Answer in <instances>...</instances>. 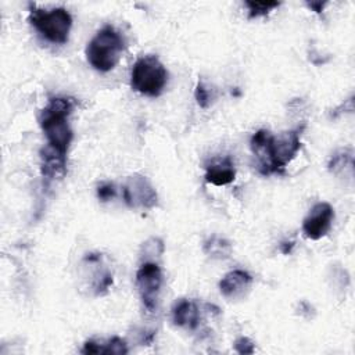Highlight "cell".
Returning <instances> with one entry per match:
<instances>
[{"mask_svg": "<svg viewBox=\"0 0 355 355\" xmlns=\"http://www.w3.org/2000/svg\"><path fill=\"white\" fill-rule=\"evenodd\" d=\"M329 171L337 176H349L352 178L354 171V153L351 148H341L334 153L329 161Z\"/></svg>", "mask_w": 355, "mask_h": 355, "instance_id": "cell-15", "label": "cell"}, {"mask_svg": "<svg viewBox=\"0 0 355 355\" xmlns=\"http://www.w3.org/2000/svg\"><path fill=\"white\" fill-rule=\"evenodd\" d=\"M305 123L291 130L272 135L266 129L257 130L251 137V150L258 158L259 173L268 176L272 173H284L286 166L295 158L301 148V135Z\"/></svg>", "mask_w": 355, "mask_h": 355, "instance_id": "cell-1", "label": "cell"}, {"mask_svg": "<svg viewBox=\"0 0 355 355\" xmlns=\"http://www.w3.org/2000/svg\"><path fill=\"white\" fill-rule=\"evenodd\" d=\"M125 47L123 35L112 25H105L87 43L86 58L96 71L108 72L119 62Z\"/></svg>", "mask_w": 355, "mask_h": 355, "instance_id": "cell-3", "label": "cell"}, {"mask_svg": "<svg viewBox=\"0 0 355 355\" xmlns=\"http://www.w3.org/2000/svg\"><path fill=\"white\" fill-rule=\"evenodd\" d=\"M194 97L197 100V104L201 108H208L215 98V92H214V89L209 87V85L205 80L198 79L196 90H194Z\"/></svg>", "mask_w": 355, "mask_h": 355, "instance_id": "cell-19", "label": "cell"}, {"mask_svg": "<svg viewBox=\"0 0 355 355\" xmlns=\"http://www.w3.org/2000/svg\"><path fill=\"white\" fill-rule=\"evenodd\" d=\"M204 252L215 259H225L229 258V255L232 254V245L227 240L218 237V236H212L209 237L205 243H204Z\"/></svg>", "mask_w": 355, "mask_h": 355, "instance_id": "cell-16", "label": "cell"}, {"mask_svg": "<svg viewBox=\"0 0 355 355\" xmlns=\"http://www.w3.org/2000/svg\"><path fill=\"white\" fill-rule=\"evenodd\" d=\"M162 282V270L155 262H143L136 272V287L140 301L143 308L150 313L157 308Z\"/></svg>", "mask_w": 355, "mask_h": 355, "instance_id": "cell-6", "label": "cell"}, {"mask_svg": "<svg viewBox=\"0 0 355 355\" xmlns=\"http://www.w3.org/2000/svg\"><path fill=\"white\" fill-rule=\"evenodd\" d=\"M82 354H114V355H125L128 354V344L125 340L121 337H111L105 341H94V340H87L83 344V348L80 349Z\"/></svg>", "mask_w": 355, "mask_h": 355, "instance_id": "cell-14", "label": "cell"}, {"mask_svg": "<svg viewBox=\"0 0 355 355\" xmlns=\"http://www.w3.org/2000/svg\"><path fill=\"white\" fill-rule=\"evenodd\" d=\"M236 168L230 158H223L205 166V180L214 186H225L234 180Z\"/></svg>", "mask_w": 355, "mask_h": 355, "instance_id": "cell-13", "label": "cell"}, {"mask_svg": "<svg viewBox=\"0 0 355 355\" xmlns=\"http://www.w3.org/2000/svg\"><path fill=\"white\" fill-rule=\"evenodd\" d=\"M83 268L90 276V290L94 297H100L108 293L112 286V273L103 265V255L98 252L86 254L83 258Z\"/></svg>", "mask_w": 355, "mask_h": 355, "instance_id": "cell-9", "label": "cell"}, {"mask_svg": "<svg viewBox=\"0 0 355 355\" xmlns=\"http://www.w3.org/2000/svg\"><path fill=\"white\" fill-rule=\"evenodd\" d=\"M164 252V241L159 237H150L141 245L140 257L143 262H153L151 258H159Z\"/></svg>", "mask_w": 355, "mask_h": 355, "instance_id": "cell-18", "label": "cell"}, {"mask_svg": "<svg viewBox=\"0 0 355 355\" xmlns=\"http://www.w3.org/2000/svg\"><path fill=\"white\" fill-rule=\"evenodd\" d=\"M334 220V209L326 202H318L312 207L302 222V232L311 240H319L326 236Z\"/></svg>", "mask_w": 355, "mask_h": 355, "instance_id": "cell-8", "label": "cell"}, {"mask_svg": "<svg viewBox=\"0 0 355 355\" xmlns=\"http://www.w3.org/2000/svg\"><path fill=\"white\" fill-rule=\"evenodd\" d=\"M123 200L130 208L151 209L158 205V194L150 180L140 175H130L122 187Z\"/></svg>", "mask_w": 355, "mask_h": 355, "instance_id": "cell-7", "label": "cell"}, {"mask_svg": "<svg viewBox=\"0 0 355 355\" xmlns=\"http://www.w3.org/2000/svg\"><path fill=\"white\" fill-rule=\"evenodd\" d=\"M116 196V187L111 182H104L97 186V197L101 201H110Z\"/></svg>", "mask_w": 355, "mask_h": 355, "instance_id": "cell-20", "label": "cell"}, {"mask_svg": "<svg viewBox=\"0 0 355 355\" xmlns=\"http://www.w3.org/2000/svg\"><path fill=\"white\" fill-rule=\"evenodd\" d=\"M247 10H248V18H258V17H265L275 8L280 6V1H272V0H248L244 3Z\"/></svg>", "mask_w": 355, "mask_h": 355, "instance_id": "cell-17", "label": "cell"}, {"mask_svg": "<svg viewBox=\"0 0 355 355\" xmlns=\"http://www.w3.org/2000/svg\"><path fill=\"white\" fill-rule=\"evenodd\" d=\"M306 6H308L311 10H313L315 12H320V11H323V7L326 6V3H322V1H309V3H306Z\"/></svg>", "mask_w": 355, "mask_h": 355, "instance_id": "cell-22", "label": "cell"}, {"mask_svg": "<svg viewBox=\"0 0 355 355\" xmlns=\"http://www.w3.org/2000/svg\"><path fill=\"white\" fill-rule=\"evenodd\" d=\"M28 7L31 25L46 40L54 44H65L68 42L69 31L72 26V17L65 8L57 7L47 11L37 8L33 3H29Z\"/></svg>", "mask_w": 355, "mask_h": 355, "instance_id": "cell-5", "label": "cell"}, {"mask_svg": "<svg viewBox=\"0 0 355 355\" xmlns=\"http://www.w3.org/2000/svg\"><path fill=\"white\" fill-rule=\"evenodd\" d=\"M234 349L239 354L245 355V354H252L255 348H254V343L248 337H239L234 341Z\"/></svg>", "mask_w": 355, "mask_h": 355, "instance_id": "cell-21", "label": "cell"}, {"mask_svg": "<svg viewBox=\"0 0 355 355\" xmlns=\"http://www.w3.org/2000/svg\"><path fill=\"white\" fill-rule=\"evenodd\" d=\"M168 83V71L157 55H143L136 60L130 72V86L135 92L158 97Z\"/></svg>", "mask_w": 355, "mask_h": 355, "instance_id": "cell-4", "label": "cell"}, {"mask_svg": "<svg viewBox=\"0 0 355 355\" xmlns=\"http://www.w3.org/2000/svg\"><path fill=\"white\" fill-rule=\"evenodd\" d=\"M252 283V277L243 269H234L226 273L219 282V290L226 298L241 295Z\"/></svg>", "mask_w": 355, "mask_h": 355, "instance_id": "cell-12", "label": "cell"}, {"mask_svg": "<svg viewBox=\"0 0 355 355\" xmlns=\"http://www.w3.org/2000/svg\"><path fill=\"white\" fill-rule=\"evenodd\" d=\"M75 101L71 97H53L40 111L39 123L50 147L67 155L73 132L69 125V116Z\"/></svg>", "mask_w": 355, "mask_h": 355, "instance_id": "cell-2", "label": "cell"}, {"mask_svg": "<svg viewBox=\"0 0 355 355\" xmlns=\"http://www.w3.org/2000/svg\"><path fill=\"white\" fill-rule=\"evenodd\" d=\"M42 176L46 182L61 179L67 173V155L47 146L40 151Z\"/></svg>", "mask_w": 355, "mask_h": 355, "instance_id": "cell-10", "label": "cell"}, {"mask_svg": "<svg viewBox=\"0 0 355 355\" xmlns=\"http://www.w3.org/2000/svg\"><path fill=\"white\" fill-rule=\"evenodd\" d=\"M172 322L175 326L187 330L197 329L200 323V309L197 304L187 298L178 300L172 306Z\"/></svg>", "mask_w": 355, "mask_h": 355, "instance_id": "cell-11", "label": "cell"}]
</instances>
